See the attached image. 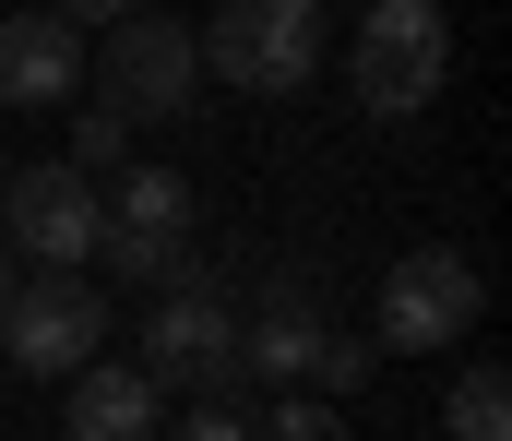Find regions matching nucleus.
<instances>
[{
    "instance_id": "1",
    "label": "nucleus",
    "mask_w": 512,
    "mask_h": 441,
    "mask_svg": "<svg viewBox=\"0 0 512 441\" xmlns=\"http://www.w3.org/2000/svg\"><path fill=\"white\" fill-rule=\"evenodd\" d=\"M131 370L155 394H239V298H227V275L203 251L143 298V358Z\"/></svg>"
},
{
    "instance_id": "2",
    "label": "nucleus",
    "mask_w": 512,
    "mask_h": 441,
    "mask_svg": "<svg viewBox=\"0 0 512 441\" xmlns=\"http://www.w3.org/2000/svg\"><path fill=\"white\" fill-rule=\"evenodd\" d=\"M346 84H358L370 120L441 108V84H453V12L441 0H370L358 12V48H346Z\"/></svg>"
},
{
    "instance_id": "3",
    "label": "nucleus",
    "mask_w": 512,
    "mask_h": 441,
    "mask_svg": "<svg viewBox=\"0 0 512 441\" xmlns=\"http://www.w3.org/2000/svg\"><path fill=\"white\" fill-rule=\"evenodd\" d=\"M108 48L84 60V84H96V108H120L131 132L143 120H191L203 108V48H191V24H167V12H143L131 0L120 24H96Z\"/></svg>"
},
{
    "instance_id": "4",
    "label": "nucleus",
    "mask_w": 512,
    "mask_h": 441,
    "mask_svg": "<svg viewBox=\"0 0 512 441\" xmlns=\"http://www.w3.org/2000/svg\"><path fill=\"white\" fill-rule=\"evenodd\" d=\"M191 48L227 96H298L322 72V0H215V24Z\"/></svg>"
},
{
    "instance_id": "5",
    "label": "nucleus",
    "mask_w": 512,
    "mask_h": 441,
    "mask_svg": "<svg viewBox=\"0 0 512 441\" xmlns=\"http://www.w3.org/2000/svg\"><path fill=\"white\" fill-rule=\"evenodd\" d=\"M108 191V239H96V263H108V287H167L179 263H191V227H203V203H191V179L179 167H155V155H131L120 179H96Z\"/></svg>"
},
{
    "instance_id": "6",
    "label": "nucleus",
    "mask_w": 512,
    "mask_h": 441,
    "mask_svg": "<svg viewBox=\"0 0 512 441\" xmlns=\"http://www.w3.org/2000/svg\"><path fill=\"white\" fill-rule=\"evenodd\" d=\"M96 239H108V191L84 179V167H12L0 179V251L24 263V275H84L96 263Z\"/></svg>"
},
{
    "instance_id": "7",
    "label": "nucleus",
    "mask_w": 512,
    "mask_h": 441,
    "mask_svg": "<svg viewBox=\"0 0 512 441\" xmlns=\"http://www.w3.org/2000/svg\"><path fill=\"white\" fill-rule=\"evenodd\" d=\"M477 310H489V275H477L465 251H405L382 275L370 346H382V358H441L453 334H477Z\"/></svg>"
},
{
    "instance_id": "8",
    "label": "nucleus",
    "mask_w": 512,
    "mask_h": 441,
    "mask_svg": "<svg viewBox=\"0 0 512 441\" xmlns=\"http://www.w3.org/2000/svg\"><path fill=\"white\" fill-rule=\"evenodd\" d=\"M0 358H12L24 382H72L84 358H108V287H84V275H24V287L0 298Z\"/></svg>"
},
{
    "instance_id": "9",
    "label": "nucleus",
    "mask_w": 512,
    "mask_h": 441,
    "mask_svg": "<svg viewBox=\"0 0 512 441\" xmlns=\"http://www.w3.org/2000/svg\"><path fill=\"white\" fill-rule=\"evenodd\" d=\"M322 334H334L322 275H310V263H274V275L251 287V310H239V382H310Z\"/></svg>"
},
{
    "instance_id": "10",
    "label": "nucleus",
    "mask_w": 512,
    "mask_h": 441,
    "mask_svg": "<svg viewBox=\"0 0 512 441\" xmlns=\"http://www.w3.org/2000/svg\"><path fill=\"white\" fill-rule=\"evenodd\" d=\"M60 96H84V24L0 12V108H60Z\"/></svg>"
},
{
    "instance_id": "11",
    "label": "nucleus",
    "mask_w": 512,
    "mask_h": 441,
    "mask_svg": "<svg viewBox=\"0 0 512 441\" xmlns=\"http://www.w3.org/2000/svg\"><path fill=\"white\" fill-rule=\"evenodd\" d=\"M60 394H72V441H155V406H167L131 358H84Z\"/></svg>"
},
{
    "instance_id": "12",
    "label": "nucleus",
    "mask_w": 512,
    "mask_h": 441,
    "mask_svg": "<svg viewBox=\"0 0 512 441\" xmlns=\"http://www.w3.org/2000/svg\"><path fill=\"white\" fill-rule=\"evenodd\" d=\"M441 430H453V441H512V370H489V358H477V370L453 382Z\"/></svg>"
},
{
    "instance_id": "13",
    "label": "nucleus",
    "mask_w": 512,
    "mask_h": 441,
    "mask_svg": "<svg viewBox=\"0 0 512 441\" xmlns=\"http://www.w3.org/2000/svg\"><path fill=\"white\" fill-rule=\"evenodd\" d=\"M60 167H84V179H120V167H131V120H120V108H84Z\"/></svg>"
},
{
    "instance_id": "14",
    "label": "nucleus",
    "mask_w": 512,
    "mask_h": 441,
    "mask_svg": "<svg viewBox=\"0 0 512 441\" xmlns=\"http://www.w3.org/2000/svg\"><path fill=\"white\" fill-rule=\"evenodd\" d=\"M370 370H382V346H370V334H346V322H334V334H322V358H310V382H298V394H358V382H370Z\"/></svg>"
},
{
    "instance_id": "15",
    "label": "nucleus",
    "mask_w": 512,
    "mask_h": 441,
    "mask_svg": "<svg viewBox=\"0 0 512 441\" xmlns=\"http://www.w3.org/2000/svg\"><path fill=\"white\" fill-rule=\"evenodd\" d=\"M251 441H346V418H334V394H286Z\"/></svg>"
},
{
    "instance_id": "16",
    "label": "nucleus",
    "mask_w": 512,
    "mask_h": 441,
    "mask_svg": "<svg viewBox=\"0 0 512 441\" xmlns=\"http://www.w3.org/2000/svg\"><path fill=\"white\" fill-rule=\"evenodd\" d=\"M179 441H251V418H239V394H203V406L179 418Z\"/></svg>"
},
{
    "instance_id": "17",
    "label": "nucleus",
    "mask_w": 512,
    "mask_h": 441,
    "mask_svg": "<svg viewBox=\"0 0 512 441\" xmlns=\"http://www.w3.org/2000/svg\"><path fill=\"white\" fill-rule=\"evenodd\" d=\"M48 12H60V24H120L131 0H48Z\"/></svg>"
},
{
    "instance_id": "18",
    "label": "nucleus",
    "mask_w": 512,
    "mask_h": 441,
    "mask_svg": "<svg viewBox=\"0 0 512 441\" xmlns=\"http://www.w3.org/2000/svg\"><path fill=\"white\" fill-rule=\"evenodd\" d=\"M12 287H24V263H12V251H0V298H12Z\"/></svg>"
}]
</instances>
